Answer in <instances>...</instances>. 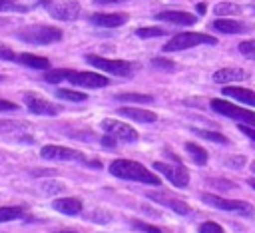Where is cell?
<instances>
[{
  "label": "cell",
  "instance_id": "6da1fadb",
  "mask_svg": "<svg viewBox=\"0 0 255 233\" xmlns=\"http://www.w3.org/2000/svg\"><path fill=\"white\" fill-rule=\"evenodd\" d=\"M110 173L126 179V181H139V183H147V185H159L161 179L157 175H153L145 165L133 161V159H116L110 163Z\"/></svg>",
  "mask_w": 255,
  "mask_h": 233
},
{
  "label": "cell",
  "instance_id": "7a4b0ae2",
  "mask_svg": "<svg viewBox=\"0 0 255 233\" xmlns=\"http://www.w3.org/2000/svg\"><path fill=\"white\" fill-rule=\"evenodd\" d=\"M64 36V32L56 26H46V24H32V26H24L16 32V38L26 42V44H34V46H48L54 42H60Z\"/></svg>",
  "mask_w": 255,
  "mask_h": 233
},
{
  "label": "cell",
  "instance_id": "3957f363",
  "mask_svg": "<svg viewBox=\"0 0 255 233\" xmlns=\"http://www.w3.org/2000/svg\"><path fill=\"white\" fill-rule=\"evenodd\" d=\"M199 44L215 46L217 38L209 36V34H201V32H181V34H175L167 40V44L163 46V52H181V50L195 48Z\"/></svg>",
  "mask_w": 255,
  "mask_h": 233
},
{
  "label": "cell",
  "instance_id": "277c9868",
  "mask_svg": "<svg viewBox=\"0 0 255 233\" xmlns=\"http://www.w3.org/2000/svg\"><path fill=\"white\" fill-rule=\"evenodd\" d=\"M86 62L92 64L98 70H104L108 74L122 76V78H128V76H131L135 72V64L128 62V60H110V58H104V56L90 54V56H86Z\"/></svg>",
  "mask_w": 255,
  "mask_h": 233
},
{
  "label": "cell",
  "instance_id": "5b68a950",
  "mask_svg": "<svg viewBox=\"0 0 255 233\" xmlns=\"http://www.w3.org/2000/svg\"><path fill=\"white\" fill-rule=\"evenodd\" d=\"M40 155L44 157V159H56V161H78V163H84V165H94V167H98L100 163L98 161H88V157L82 153V151H78V149H72V147H64V145H52V143H48V145H44L42 149H40Z\"/></svg>",
  "mask_w": 255,
  "mask_h": 233
},
{
  "label": "cell",
  "instance_id": "8992f818",
  "mask_svg": "<svg viewBox=\"0 0 255 233\" xmlns=\"http://www.w3.org/2000/svg\"><path fill=\"white\" fill-rule=\"evenodd\" d=\"M201 199H203V203H207L211 207H217L221 211H231V213H237L243 217H253V213H255L253 207L241 199H225V197H219L215 193H203Z\"/></svg>",
  "mask_w": 255,
  "mask_h": 233
},
{
  "label": "cell",
  "instance_id": "52a82bcc",
  "mask_svg": "<svg viewBox=\"0 0 255 233\" xmlns=\"http://www.w3.org/2000/svg\"><path fill=\"white\" fill-rule=\"evenodd\" d=\"M209 106H211L213 112H217V114H221L225 117H231V119H237L241 123H247V125L255 127V112H249L245 108H239V106H235V104H231L227 100H219V98L211 100Z\"/></svg>",
  "mask_w": 255,
  "mask_h": 233
},
{
  "label": "cell",
  "instance_id": "ba28073f",
  "mask_svg": "<svg viewBox=\"0 0 255 233\" xmlns=\"http://www.w3.org/2000/svg\"><path fill=\"white\" fill-rule=\"evenodd\" d=\"M153 169L159 171L161 175H165L175 187H187L189 185V171L181 163L169 165V163H163V161H155L153 163Z\"/></svg>",
  "mask_w": 255,
  "mask_h": 233
},
{
  "label": "cell",
  "instance_id": "9c48e42d",
  "mask_svg": "<svg viewBox=\"0 0 255 233\" xmlns=\"http://www.w3.org/2000/svg\"><path fill=\"white\" fill-rule=\"evenodd\" d=\"M24 102L28 106V110L36 116H58L62 112V106L60 104H54V102H48L32 92H26L24 94Z\"/></svg>",
  "mask_w": 255,
  "mask_h": 233
},
{
  "label": "cell",
  "instance_id": "30bf717a",
  "mask_svg": "<svg viewBox=\"0 0 255 233\" xmlns=\"http://www.w3.org/2000/svg\"><path fill=\"white\" fill-rule=\"evenodd\" d=\"M102 129L108 133V135H112V137H116V139H120V141H137V137H139V133L133 129V127H129L128 123H122V121H118V119H104L102 123Z\"/></svg>",
  "mask_w": 255,
  "mask_h": 233
},
{
  "label": "cell",
  "instance_id": "8fae6325",
  "mask_svg": "<svg viewBox=\"0 0 255 233\" xmlns=\"http://www.w3.org/2000/svg\"><path fill=\"white\" fill-rule=\"evenodd\" d=\"M66 80L70 84L82 86V88H106L110 84V80L106 76H102V74H96V72H76V70H70Z\"/></svg>",
  "mask_w": 255,
  "mask_h": 233
},
{
  "label": "cell",
  "instance_id": "7c38bea8",
  "mask_svg": "<svg viewBox=\"0 0 255 233\" xmlns=\"http://www.w3.org/2000/svg\"><path fill=\"white\" fill-rule=\"evenodd\" d=\"M52 18L72 22L80 16V4L78 2H58V4H44Z\"/></svg>",
  "mask_w": 255,
  "mask_h": 233
},
{
  "label": "cell",
  "instance_id": "4fadbf2b",
  "mask_svg": "<svg viewBox=\"0 0 255 233\" xmlns=\"http://www.w3.org/2000/svg\"><path fill=\"white\" fill-rule=\"evenodd\" d=\"M129 16L126 12H96L90 16V22L100 28H118V26H124Z\"/></svg>",
  "mask_w": 255,
  "mask_h": 233
},
{
  "label": "cell",
  "instance_id": "5bb4252c",
  "mask_svg": "<svg viewBox=\"0 0 255 233\" xmlns=\"http://www.w3.org/2000/svg\"><path fill=\"white\" fill-rule=\"evenodd\" d=\"M155 20L175 24V26H193L197 22V16L189 12H181V10H165V12H157Z\"/></svg>",
  "mask_w": 255,
  "mask_h": 233
},
{
  "label": "cell",
  "instance_id": "9a60e30c",
  "mask_svg": "<svg viewBox=\"0 0 255 233\" xmlns=\"http://www.w3.org/2000/svg\"><path fill=\"white\" fill-rule=\"evenodd\" d=\"M149 197H151L153 201L161 203V205H167L169 209H173V211L179 213V215H189V213H191V207H189L185 201H181V199H177V197H171V195H167V193H149Z\"/></svg>",
  "mask_w": 255,
  "mask_h": 233
},
{
  "label": "cell",
  "instance_id": "2e32d148",
  "mask_svg": "<svg viewBox=\"0 0 255 233\" xmlns=\"http://www.w3.org/2000/svg\"><path fill=\"white\" fill-rule=\"evenodd\" d=\"M249 74L243 70V68H221L213 74V82L215 84H229V82H241V80H247Z\"/></svg>",
  "mask_w": 255,
  "mask_h": 233
},
{
  "label": "cell",
  "instance_id": "e0dca14e",
  "mask_svg": "<svg viewBox=\"0 0 255 233\" xmlns=\"http://www.w3.org/2000/svg\"><path fill=\"white\" fill-rule=\"evenodd\" d=\"M52 207L58 211V213H64V215H80L84 205L80 199L76 197H60V199H54L52 201Z\"/></svg>",
  "mask_w": 255,
  "mask_h": 233
},
{
  "label": "cell",
  "instance_id": "ac0fdd59",
  "mask_svg": "<svg viewBox=\"0 0 255 233\" xmlns=\"http://www.w3.org/2000/svg\"><path fill=\"white\" fill-rule=\"evenodd\" d=\"M223 96H229L231 100H237L241 104H247L251 108H255V92L247 90V88H239V86H227L221 90Z\"/></svg>",
  "mask_w": 255,
  "mask_h": 233
},
{
  "label": "cell",
  "instance_id": "d6986e66",
  "mask_svg": "<svg viewBox=\"0 0 255 233\" xmlns=\"http://www.w3.org/2000/svg\"><path fill=\"white\" fill-rule=\"evenodd\" d=\"M211 26H213L215 32H221V34H241V32H247V24H243L239 20H233V18H219Z\"/></svg>",
  "mask_w": 255,
  "mask_h": 233
},
{
  "label": "cell",
  "instance_id": "ffe728a7",
  "mask_svg": "<svg viewBox=\"0 0 255 233\" xmlns=\"http://www.w3.org/2000/svg\"><path fill=\"white\" fill-rule=\"evenodd\" d=\"M118 112H120V116L129 117V119H133V121H141V123H151V121H155V119H157V116H155L153 112L139 110V108H129V106H124V108H120Z\"/></svg>",
  "mask_w": 255,
  "mask_h": 233
},
{
  "label": "cell",
  "instance_id": "44dd1931",
  "mask_svg": "<svg viewBox=\"0 0 255 233\" xmlns=\"http://www.w3.org/2000/svg\"><path fill=\"white\" fill-rule=\"evenodd\" d=\"M16 62H20L22 66L34 68V70H50V60L36 56V54H20V56H16Z\"/></svg>",
  "mask_w": 255,
  "mask_h": 233
},
{
  "label": "cell",
  "instance_id": "7402d4cb",
  "mask_svg": "<svg viewBox=\"0 0 255 233\" xmlns=\"http://www.w3.org/2000/svg\"><path fill=\"white\" fill-rule=\"evenodd\" d=\"M213 12H215V16H219V18H231V16L241 14L243 8H241L239 4H233V2H219V4H215Z\"/></svg>",
  "mask_w": 255,
  "mask_h": 233
},
{
  "label": "cell",
  "instance_id": "603a6c76",
  "mask_svg": "<svg viewBox=\"0 0 255 233\" xmlns=\"http://www.w3.org/2000/svg\"><path fill=\"white\" fill-rule=\"evenodd\" d=\"M185 149H187V153L191 155L193 163H197V165H205V163H207V151H205L201 145H197V143H193V141H185Z\"/></svg>",
  "mask_w": 255,
  "mask_h": 233
},
{
  "label": "cell",
  "instance_id": "cb8c5ba5",
  "mask_svg": "<svg viewBox=\"0 0 255 233\" xmlns=\"http://www.w3.org/2000/svg\"><path fill=\"white\" fill-rule=\"evenodd\" d=\"M20 217H24V207H20V205H4V207H0V223L12 221V219H20Z\"/></svg>",
  "mask_w": 255,
  "mask_h": 233
},
{
  "label": "cell",
  "instance_id": "d4e9b609",
  "mask_svg": "<svg viewBox=\"0 0 255 233\" xmlns=\"http://www.w3.org/2000/svg\"><path fill=\"white\" fill-rule=\"evenodd\" d=\"M56 98H60V100H66V102H84V100H88V96H86L84 92L66 90V88H60V90H56Z\"/></svg>",
  "mask_w": 255,
  "mask_h": 233
},
{
  "label": "cell",
  "instance_id": "484cf974",
  "mask_svg": "<svg viewBox=\"0 0 255 233\" xmlns=\"http://www.w3.org/2000/svg\"><path fill=\"white\" fill-rule=\"evenodd\" d=\"M114 98L120 102H133V104H151L153 102V96H149V94H118Z\"/></svg>",
  "mask_w": 255,
  "mask_h": 233
},
{
  "label": "cell",
  "instance_id": "4316f807",
  "mask_svg": "<svg viewBox=\"0 0 255 233\" xmlns=\"http://www.w3.org/2000/svg\"><path fill=\"white\" fill-rule=\"evenodd\" d=\"M68 74H70V70H68V68L46 70V74H44V80H46L48 84H60V82H64V80L68 78Z\"/></svg>",
  "mask_w": 255,
  "mask_h": 233
},
{
  "label": "cell",
  "instance_id": "83f0119b",
  "mask_svg": "<svg viewBox=\"0 0 255 233\" xmlns=\"http://www.w3.org/2000/svg\"><path fill=\"white\" fill-rule=\"evenodd\" d=\"M193 133H197L199 137H203V139H209V141H215V143H221V145H225V143H229V139L223 135V133H219V131H209V129H191Z\"/></svg>",
  "mask_w": 255,
  "mask_h": 233
},
{
  "label": "cell",
  "instance_id": "f1b7e54d",
  "mask_svg": "<svg viewBox=\"0 0 255 233\" xmlns=\"http://www.w3.org/2000/svg\"><path fill=\"white\" fill-rule=\"evenodd\" d=\"M165 30L159 28V26H145V28H137L135 30V36L139 38H157V36H163Z\"/></svg>",
  "mask_w": 255,
  "mask_h": 233
},
{
  "label": "cell",
  "instance_id": "f546056e",
  "mask_svg": "<svg viewBox=\"0 0 255 233\" xmlns=\"http://www.w3.org/2000/svg\"><path fill=\"white\" fill-rule=\"evenodd\" d=\"M28 8L18 0H0V12H26Z\"/></svg>",
  "mask_w": 255,
  "mask_h": 233
},
{
  "label": "cell",
  "instance_id": "4dcf8cb0",
  "mask_svg": "<svg viewBox=\"0 0 255 233\" xmlns=\"http://www.w3.org/2000/svg\"><path fill=\"white\" fill-rule=\"evenodd\" d=\"M18 129H26V123L22 121H12V119H0V133H8V131H18Z\"/></svg>",
  "mask_w": 255,
  "mask_h": 233
},
{
  "label": "cell",
  "instance_id": "1f68e13d",
  "mask_svg": "<svg viewBox=\"0 0 255 233\" xmlns=\"http://www.w3.org/2000/svg\"><path fill=\"white\" fill-rule=\"evenodd\" d=\"M151 66L157 68V70H165V72H173L175 70V64L171 60H167V58H153Z\"/></svg>",
  "mask_w": 255,
  "mask_h": 233
},
{
  "label": "cell",
  "instance_id": "d6a6232c",
  "mask_svg": "<svg viewBox=\"0 0 255 233\" xmlns=\"http://www.w3.org/2000/svg\"><path fill=\"white\" fill-rule=\"evenodd\" d=\"M42 189H44L46 195H54V193L64 191V183H60V181H46V183H42Z\"/></svg>",
  "mask_w": 255,
  "mask_h": 233
},
{
  "label": "cell",
  "instance_id": "836d02e7",
  "mask_svg": "<svg viewBox=\"0 0 255 233\" xmlns=\"http://www.w3.org/2000/svg\"><path fill=\"white\" fill-rule=\"evenodd\" d=\"M199 233H225V231H223V227H221L219 223H215V221H205V223L199 225Z\"/></svg>",
  "mask_w": 255,
  "mask_h": 233
},
{
  "label": "cell",
  "instance_id": "e575fe53",
  "mask_svg": "<svg viewBox=\"0 0 255 233\" xmlns=\"http://www.w3.org/2000/svg\"><path fill=\"white\" fill-rule=\"evenodd\" d=\"M239 52L247 58H255V40H243L239 44Z\"/></svg>",
  "mask_w": 255,
  "mask_h": 233
},
{
  "label": "cell",
  "instance_id": "d590c367",
  "mask_svg": "<svg viewBox=\"0 0 255 233\" xmlns=\"http://www.w3.org/2000/svg\"><path fill=\"white\" fill-rule=\"evenodd\" d=\"M90 219L96 221V223H108L112 219V215L108 211H104V209H96V211L90 213Z\"/></svg>",
  "mask_w": 255,
  "mask_h": 233
},
{
  "label": "cell",
  "instance_id": "8d00e7d4",
  "mask_svg": "<svg viewBox=\"0 0 255 233\" xmlns=\"http://www.w3.org/2000/svg\"><path fill=\"white\" fill-rule=\"evenodd\" d=\"M131 227L133 229H139V231H145V233H161L159 227L149 225V223H141V221H131Z\"/></svg>",
  "mask_w": 255,
  "mask_h": 233
},
{
  "label": "cell",
  "instance_id": "74e56055",
  "mask_svg": "<svg viewBox=\"0 0 255 233\" xmlns=\"http://www.w3.org/2000/svg\"><path fill=\"white\" fill-rule=\"evenodd\" d=\"M225 165L227 167H243L245 165V157L243 155H231V157H227Z\"/></svg>",
  "mask_w": 255,
  "mask_h": 233
},
{
  "label": "cell",
  "instance_id": "f35d334b",
  "mask_svg": "<svg viewBox=\"0 0 255 233\" xmlns=\"http://www.w3.org/2000/svg\"><path fill=\"white\" fill-rule=\"evenodd\" d=\"M0 60H8V62L16 60V54H14L6 44H2V42H0Z\"/></svg>",
  "mask_w": 255,
  "mask_h": 233
},
{
  "label": "cell",
  "instance_id": "ab89813d",
  "mask_svg": "<svg viewBox=\"0 0 255 233\" xmlns=\"http://www.w3.org/2000/svg\"><path fill=\"white\" fill-rule=\"evenodd\" d=\"M16 110H18V104L0 98V112H16Z\"/></svg>",
  "mask_w": 255,
  "mask_h": 233
},
{
  "label": "cell",
  "instance_id": "60d3db41",
  "mask_svg": "<svg viewBox=\"0 0 255 233\" xmlns=\"http://www.w3.org/2000/svg\"><path fill=\"white\" fill-rule=\"evenodd\" d=\"M239 131H241V133H245L249 139H253V141H255V127H251V125H247V123H239Z\"/></svg>",
  "mask_w": 255,
  "mask_h": 233
},
{
  "label": "cell",
  "instance_id": "b9f144b4",
  "mask_svg": "<svg viewBox=\"0 0 255 233\" xmlns=\"http://www.w3.org/2000/svg\"><path fill=\"white\" fill-rule=\"evenodd\" d=\"M102 145H106V147H114V145H116V137H112V135L104 137V139H102Z\"/></svg>",
  "mask_w": 255,
  "mask_h": 233
},
{
  "label": "cell",
  "instance_id": "7bdbcfd3",
  "mask_svg": "<svg viewBox=\"0 0 255 233\" xmlns=\"http://www.w3.org/2000/svg\"><path fill=\"white\" fill-rule=\"evenodd\" d=\"M195 10H197V14H205V10H207V8H205V4H203V2H199V4H195Z\"/></svg>",
  "mask_w": 255,
  "mask_h": 233
},
{
  "label": "cell",
  "instance_id": "ee69618b",
  "mask_svg": "<svg viewBox=\"0 0 255 233\" xmlns=\"http://www.w3.org/2000/svg\"><path fill=\"white\" fill-rule=\"evenodd\" d=\"M122 0H96V4H118Z\"/></svg>",
  "mask_w": 255,
  "mask_h": 233
},
{
  "label": "cell",
  "instance_id": "f6af8a7d",
  "mask_svg": "<svg viewBox=\"0 0 255 233\" xmlns=\"http://www.w3.org/2000/svg\"><path fill=\"white\" fill-rule=\"evenodd\" d=\"M249 185H251V187L255 189V177H251V179H249Z\"/></svg>",
  "mask_w": 255,
  "mask_h": 233
},
{
  "label": "cell",
  "instance_id": "bcb514c9",
  "mask_svg": "<svg viewBox=\"0 0 255 233\" xmlns=\"http://www.w3.org/2000/svg\"><path fill=\"white\" fill-rule=\"evenodd\" d=\"M58 233H76V231H58Z\"/></svg>",
  "mask_w": 255,
  "mask_h": 233
},
{
  "label": "cell",
  "instance_id": "7dc6e473",
  "mask_svg": "<svg viewBox=\"0 0 255 233\" xmlns=\"http://www.w3.org/2000/svg\"><path fill=\"white\" fill-rule=\"evenodd\" d=\"M251 169H253V171H255V161H253V163H251Z\"/></svg>",
  "mask_w": 255,
  "mask_h": 233
},
{
  "label": "cell",
  "instance_id": "c3c4849f",
  "mask_svg": "<svg viewBox=\"0 0 255 233\" xmlns=\"http://www.w3.org/2000/svg\"><path fill=\"white\" fill-rule=\"evenodd\" d=\"M2 80H4V76H2V74H0V82H2Z\"/></svg>",
  "mask_w": 255,
  "mask_h": 233
}]
</instances>
